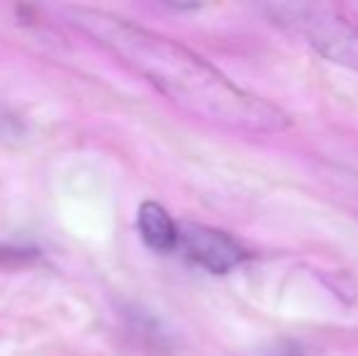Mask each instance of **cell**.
<instances>
[{
  "instance_id": "obj_1",
  "label": "cell",
  "mask_w": 358,
  "mask_h": 356,
  "mask_svg": "<svg viewBox=\"0 0 358 356\" xmlns=\"http://www.w3.org/2000/svg\"><path fill=\"white\" fill-rule=\"evenodd\" d=\"M69 17L195 118L254 134L280 132L290 124L280 108L234 86L213 64L173 39L103 10L71 8Z\"/></svg>"
},
{
  "instance_id": "obj_2",
  "label": "cell",
  "mask_w": 358,
  "mask_h": 356,
  "mask_svg": "<svg viewBox=\"0 0 358 356\" xmlns=\"http://www.w3.org/2000/svg\"><path fill=\"white\" fill-rule=\"evenodd\" d=\"M275 17L305 34L307 42L329 62L358 69V27L322 5H275Z\"/></svg>"
},
{
  "instance_id": "obj_3",
  "label": "cell",
  "mask_w": 358,
  "mask_h": 356,
  "mask_svg": "<svg viewBox=\"0 0 358 356\" xmlns=\"http://www.w3.org/2000/svg\"><path fill=\"white\" fill-rule=\"evenodd\" d=\"M180 247L190 262L210 273H227L246 259V252L231 234L208 225H183L180 227Z\"/></svg>"
},
{
  "instance_id": "obj_4",
  "label": "cell",
  "mask_w": 358,
  "mask_h": 356,
  "mask_svg": "<svg viewBox=\"0 0 358 356\" xmlns=\"http://www.w3.org/2000/svg\"><path fill=\"white\" fill-rule=\"evenodd\" d=\"M137 229L146 247L159 254L171 252L180 244V227L173 222L169 210L164 205L154 203V200H146V203L139 205Z\"/></svg>"
},
{
  "instance_id": "obj_5",
  "label": "cell",
  "mask_w": 358,
  "mask_h": 356,
  "mask_svg": "<svg viewBox=\"0 0 358 356\" xmlns=\"http://www.w3.org/2000/svg\"><path fill=\"white\" fill-rule=\"evenodd\" d=\"M13 132H15V118L0 108V137H5V134H13Z\"/></svg>"
}]
</instances>
